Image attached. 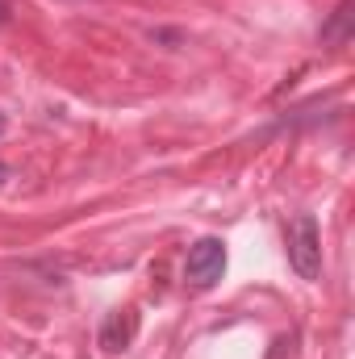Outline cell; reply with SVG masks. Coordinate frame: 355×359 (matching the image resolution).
I'll return each mask as SVG.
<instances>
[{
	"mask_svg": "<svg viewBox=\"0 0 355 359\" xmlns=\"http://www.w3.org/2000/svg\"><path fill=\"white\" fill-rule=\"evenodd\" d=\"M288 264L301 280L322 276V234H318L314 213H297L288 222Z\"/></svg>",
	"mask_w": 355,
	"mask_h": 359,
	"instance_id": "obj_1",
	"label": "cell"
},
{
	"mask_svg": "<svg viewBox=\"0 0 355 359\" xmlns=\"http://www.w3.org/2000/svg\"><path fill=\"white\" fill-rule=\"evenodd\" d=\"M226 271V243L222 238H196L192 251H188V264H184V280L192 288H213Z\"/></svg>",
	"mask_w": 355,
	"mask_h": 359,
	"instance_id": "obj_2",
	"label": "cell"
},
{
	"mask_svg": "<svg viewBox=\"0 0 355 359\" xmlns=\"http://www.w3.org/2000/svg\"><path fill=\"white\" fill-rule=\"evenodd\" d=\"M138 309L134 305H126V309H113L109 318H105V326H100V347L109 351V355H117V351H130L134 347V339H138Z\"/></svg>",
	"mask_w": 355,
	"mask_h": 359,
	"instance_id": "obj_3",
	"label": "cell"
},
{
	"mask_svg": "<svg viewBox=\"0 0 355 359\" xmlns=\"http://www.w3.org/2000/svg\"><path fill=\"white\" fill-rule=\"evenodd\" d=\"M335 38H339V42L347 38V0H343V4L335 8V17H330V25L322 29V42H335Z\"/></svg>",
	"mask_w": 355,
	"mask_h": 359,
	"instance_id": "obj_4",
	"label": "cell"
},
{
	"mask_svg": "<svg viewBox=\"0 0 355 359\" xmlns=\"http://www.w3.org/2000/svg\"><path fill=\"white\" fill-rule=\"evenodd\" d=\"M8 13H13V4H8V0H0V25H8Z\"/></svg>",
	"mask_w": 355,
	"mask_h": 359,
	"instance_id": "obj_5",
	"label": "cell"
},
{
	"mask_svg": "<svg viewBox=\"0 0 355 359\" xmlns=\"http://www.w3.org/2000/svg\"><path fill=\"white\" fill-rule=\"evenodd\" d=\"M4 130H8V121H4V113H0V138H4Z\"/></svg>",
	"mask_w": 355,
	"mask_h": 359,
	"instance_id": "obj_6",
	"label": "cell"
},
{
	"mask_svg": "<svg viewBox=\"0 0 355 359\" xmlns=\"http://www.w3.org/2000/svg\"><path fill=\"white\" fill-rule=\"evenodd\" d=\"M4 180H8V168H4V163H0V184H4Z\"/></svg>",
	"mask_w": 355,
	"mask_h": 359,
	"instance_id": "obj_7",
	"label": "cell"
}]
</instances>
